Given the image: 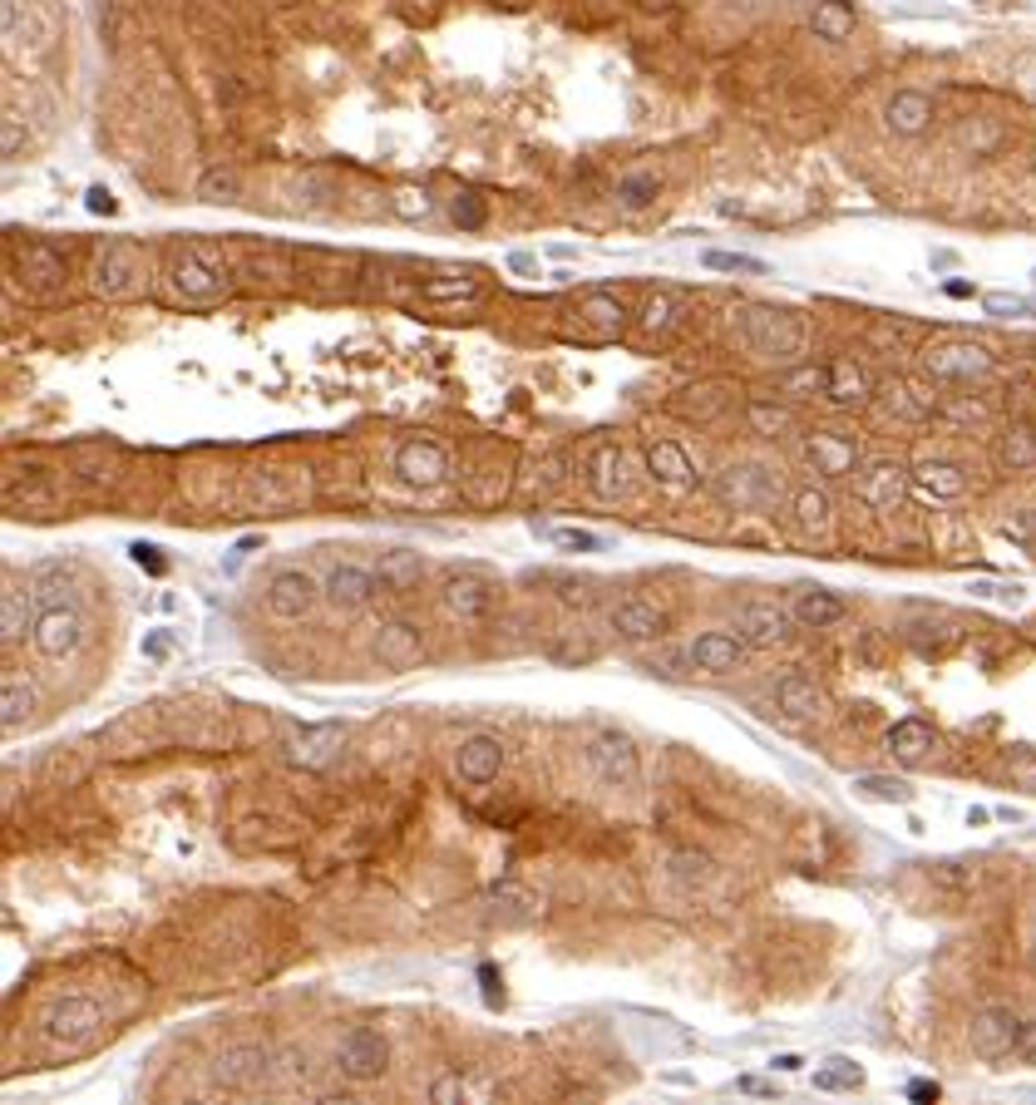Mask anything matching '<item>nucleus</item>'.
Segmentation results:
<instances>
[{
	"mask_svg": "<svg viewBox=\"0 0 1036 1105\" xmlns=\"http://www.w3.org/2000/svg\"><path fill=\"white\" fill-rule=\"evenodd\" d=\"M726 400H731V386H726V380H711V386L686 390V400H676V410H681L686 420H716V414L726 410Z\"/></svg>",
	"mask_w": 1036,
	"mask_h": 1105,
	"instance_id": "nucleus-39",
	"label": "nucleus"
},
{
	"mask_svg": "<svg viewBox=\"0 0 1036 1105\" xmlns=\"http://www.w3.org/2000/svg\"><path fill=\"white\" fill-rule=\"evenodd\" d=\"M790 612H795V627H805V632H824V627H839L844 618H849V602L839 598V592L829 588H795V598H790Z\"/></svg>",
	"mask_w": 1036,
	"mask_h": 1105,
	"instance_id": "nucleus-27",
	"label": "nucleus"
},
{
	"mask_svg": "<svg viewBox=\"0 0 1036 1105\" xmlns=\"http://www.w3.org/2000/svg\"><path fill=\"white\" fill-rule=\"evenodd\" d=\"M430 572V562L420 558L415 548H385L376 558V578H380V588L385 592H410V588H420V578Z\"/></svg>",
	"mask_w": 1036,
	"mask_h": 1105,
	"instance_id": "nucleus-31",
	"label": "nucleus"
},
{
	"mask_svg": "<svg viewBox=\"0 0 1036 1105\" xmlns=\"http://www.w3.org/2000/svg\"><path fill=\"white\" fill-rule=\"evenodd\" d=\"M346 746V720H316V726L292 730L287 740V760L302 765V770H326Z\"/></svg>",
	"mask_w": 1036,
	"mask_h": 1105,
	"instance_id": "nucleus-17",
	"label": "nucleus"
},
{
	"mask_svg": "<svg viewBox=\"0 0 1036 1105\" xmlns=\"http://www.w3.org/2000/svg\"><path fill=\"white\" fill-rule=\"evenodd\" d=\"M1032 962H1036V938H1032Z\"/></svg>",
	"mask_w": 1036,
	"mask_h": 1105,
	"instance_id": "nucleus-64",
	"label": "nucleus"
},
{
	"mask_svg": "<svg viewBox=\"0 0 1036 1105\" xmlns=\"http://www.w3.org/2000/svg\"><path fill=\"white\" fill-rule=\"evenodd\" d=\"M948 296H958V302H962V296H972V286L968 282H948Z\"/></svg>",
	"mask_w": 1036,
	"mask_h": 1105,
	"instance_id": "nucleus-63",
	"label": "nucleus"
},
{
	"mask_svg": "<svg viewBox=\"0 0 1036 1105\" xmlns=\"http://www.w3.org/2000/svg\"><path fill=\"white\" fill-rule=\"evenodd\" d=\"M997 460H1002V470H1012V474H1032L1036 470V430L1032 424H1012V430L1002 434Z\"/></svg>",
	"mask_w": 1036,
	"mask_h": 1105,
	"instance_id": "nucleus-38",
	"label": "nucleus"
},
{
	"mask_svg": "<svg viewBox=\"0 0 1036 1105\" xmlns=\"http://www.w3.org/2000/svg\"><path fill=\"white\" fill-rule=\"evenodd\" d=\"M676 312H681V306H676V296H672V292H657V296H647V306H642L637 326H642L647 336H666V332L676 326Z\"/></svg>",
	"mask_w": 1036,
	"mask_h": 1105,
	"instance_id": "nucleus-45",
	"label": "nucleus"
},
{
	"mask_svg": "<svg viewBox=\"0 0 1036 1105\" xmlns=\"http://www.w3.org/2000/svg\"><path fill=\"white\" fill-rule=\"evenodd\" d=\"M370 656H376L385 672H410V666L425 662V632L405 618H390L376 627V636H370Z\"/></svg>",
	"mask_w": 1036,
	"mask_h": 1105,
	"instance_id": "nucleus-14",
	"label": "nucleus"
},
{
	"mask_svg": "<svg viewBox=\"0 0 1036 1105\" xmlns=\"http://www.w3.org/2000/svg\"><path fill=\"white\" fill-rule=\"evenodd\" d=\"M267 612L272 618H282V622H302V618H311L316 612V602L326 598V588L311 578V572H302V568H282L277 578L267 582Z\"/></svg>",
	"mask_w": 1036,
	"mask_h": 1105,
	"instance_id": "nucleus-12",
	"label": "nucleus"
},
{
	"mask_svg": "<svg viewBox=\"0 0 1036 1105\" xmlns=\"http://www.w3.org/2000/svg\"><path fill=\"white\" fill-rule=\"evenodd\" d=\"M666 869H672V878L686 894H696V888H706L716 878V859L706 854V849H676V854L666 859Z\"/></svg>",
	"mask_w": 1036,
	"mask_h": 1105,
	"instance_id": "nucleus-37",
	"label": "nucleus"
},
{
	"mask_svg": "<svg viewBox=\"0 0 1036 1105\" xmlns=\"http://www.w3.org/2000/svg\"><path fill=\"white\" fill-rule=\"evenodd\" d=\"M272 1071H277V1051L257 1046V1041H242V1046L218 1051L208 1076H213V1086H222V1091H257Z\"/></svg>",
	"mask_w": 1036,
	"mask_h": 1105,
	"instance_id": "nucleus-7",
	"label": "nucleus"
},
{
	"mask_svg": "<svg viewBox=\"0 0 1036 1105\" xmlns=\"http://www.w3.org/2000/svg\"><path fill=\"white\" fill-rule=\"evenodd\" d=\"M588 484L598 498L617 504V498L632 494V464H627V450L622 444H598L588 454Z\"/></svg>",
	"mask_w": 1036,
	"mask_h": 1105,
	"instance_id": "nucleus-25",
	"label": "nucleus"
},
{
	"mask_svg": "<svg viewBox=\"0 0 1036 1105\" xmlns=\"http://www.w3.org/2000/svg\"><path fill=\"white\" fill-rule=\"evenodd\" d=\"M168 286H173L183 302H218V296H228L232 276H228V267H222V257H213V252L183 248L173 262H168Z\"/></svg>",
	"mask_w": 1036,
	"mask_h": 1105,
	"instance_id": "nucleus-6",
	"label": "nucleus"
},
{
	"mask_svg": "<svg viewBox=\"0 0 1036 1105\" xmlns=\"http://www.w3.org/2000/svg\"><path fill=\"white\" fill-rule=\"evenodd\" d=\"M746 424H750V434H760V440H785V434L795 430V410L780 406V400H750Z\"/></svg>",
	"mask_w": 1036,
	"mask_h": 1105,
	"instance_id": "nucleus-36",
	"label": "nucleus"
},
{
	"mask_svg": "<svg viewBox=\"0 0 1036 1105\" xmlns=\"http://www.w3.org/2000/svg\"><path fill=\"white\" fill-rule=\"evenodd\" d=\"M913 494L923 504H958L968 494V470L948 460H928L923 470H913Z\"/></svg>",
	"mask_w": 1036,
	"mask_h": 1105,
	"instance_id": "nucleus-29",
	"label": "nucleus"
},
{
	"mask_svg": "<svg viewBox=\"0 0 1036 1105\" xmlns=\"http://www.w3.org/2000/svg\"><path fill=\"white\" fill-rule=\"evenodd\" d=\"M800 454H805V464L820 480H844V474L859 470V440L844 430H814L805 434V444H800Z\"/></svg>",
	"mask_w": 1036,
	"mask_h": 1105,
	"instance_id": "nucleus-15",
	"label": "nucleus"
},
{
	"mask_svg": "<svg viewBox=\"0 0 1036 1105\" xmlns=\"http://www.w3.org/2000/svg\"><path fill=\"white\" fill-rule=\"evenodd\" d=\"M854 790L869 794V800H884V804H913V785L894 780V775H854Z\"/></svg>",
	"mask_w": 1036,
	"mask_h": 1105,
	"instance_id": "nucleus-42",
	"label": "nucleus"
},
{
	"mask_svg": "<svg viewBox=\"0 0 1036 1105\" xmlns=\"http://www.w3.org/2000/svg\"><path fill=\"white\" fill-rule=\"evenodd\" d=\"M89 212H114V198L104 188H89Z\"/></svg>",
	"mask_w": 1036,
	"mask_h": 1105,
	"instance_id": "nucleus-59",
	"label": "nucleus"
},
{
	"mask_svg": "<svg viewBox=\"0 0 1036 1105\" xmlns=\"http://www.w3.org/2000/svg\"><path fill=\"white\" fill-rule=\"evenodd\" d=\"M647 474L652 484L666 488V494H686L696 488V460L686 454V444L676 440H652L647 444Z\"/></svg>",
	"mask_w": 1036,
	"mask_h": 1105,
	"instance_id": "nucleus-24",
	"label": "nucleus"
},
{
	"mask_svg": "<svg viewBox=\"0 0 1036 1105\" xmlns=\"http://www.w3.org/2000/svg\"><path fill=\"white\" fill-rule=\"evenodd\" d=\"M859 1086H864V1071L844 1056H829L814 1071V1091H859Z\"/></svg>",
	"mask_w": 1036,
	"mask_h": 1105,
	"instance_id": "nucleus-43",
	"label": "nucleus"
},
{
	"mask_svg": "<svg viewBox=\"0 0 1036 1105\" xmlns=\"http://www.w3.org/2000/svg\"><path fill=\"white\" fill-rule=\"evenodd\" d=\"M736 1091H740V1096H780V1086H775V1081H760V1076H740L736 1081Z\"/></svg>",
	"mask_w": 1036,
	"mask_h": 1105,
	"instance_id": "nucleus-55",
	"label": "nucleus"
},
{
	"mask_svg": "<svg viewBox=\"0 0 1036 1105\" xmlns=\"http://www.w3.org/2000/svg\"><path fill=\"white\" fill-rule=\"evenodd\" d=\"M1017 1032H1022V1022L1007 1012V1007H982V1012H972V1022H968V1041H972V1051H977L982 1061L1012 1056V1051H1017Z\"/></svg>",
	"mask_w": 1036,
	"mask_h": 1105,
	"instance_id": "nucleus-19",
	"label": "nucleus"
},
{
	"mask_svg": "<svg viewBox=\"0 0 1036 1105\" xmlns=\"http://www.w3.org/2000/svg\"><path fill=\"white\" fill-rule=\"evenodd\" d=\"M390 470H395V480L405 484V488H440V484H450L454 464H450V450H444L440 440H425V434H415V440H405V444L395 450Z\"/></svg>",
	"mask_w": 1036,
	"mask_h": 1105,
	"instance_id": "nucleus-8",
	"label": "nucleus"
},
{
	"mask_svg": "<svg viewBox=\"0 0 1036 1105\" xmlns=\"http://www.w3.org/2000/svg\"><path fill=\"white\" fill-rule=\"evenodd\" d=\"M479 982H484V1002L499 1007L504 1002V987H499V977H494V967H479Z\"/></svg>",
	"mask_w": 1036,
	"mask_h": 1105,
	"instance_id": "nucleus-57",
	"label": "nucleus"
},
{
	"mask_svg": "<svg viewBox=\"0 0 1036 1105\" xmlns=\"http://www.w3.org/2000/svg\"><path fill=\"white\" fill-rule=\"evenodd\" d=\"M454 770H459L464 785H494L504 770V740L489 736V730H474L454 746Z\"/></svg>",
	"mask_w": 1036,
	"mask_h": 1105,
	"instance_id": "nucleus-23",
	"label": "nucleus"
},
{
	"mask_svg": "<svg viewBox=\"0 0 1036 1105\" xmlns=\"http://www.w3.org/2000/svg\"><path fill=\"white\" fill-rule=\"evenodd\" d=\"M785 494V480L770 464H726L716 474V498L736 514H755V508H775Z\"/></svg>",
	"mask_w": 1036,
	"mask_h": 1105,
	"instance_id": "nucleus-3",
	"label": "nucleus"
},
{
	"mask_svg": "<svg viewBox=\"0 0 1036 1105\" xmlns=\"http://www.w3.org/2000/svg\"><path fill=\"white\" fill-rule=\"evenodd\" d=\"M499 602H504L499 578H489V572H479V568H459L440 582V608L459 622H484Z\"/></svg>",
	"mask_w": 1036,
	"mask_h": 1105,
	"instance_id": "nucleus-5",
	"label": "nucleus"
},
{
	"mask_svg": "<svg viewBox=\"0 0 1036 1105\" xmlns=\"http://www.w3.org/2000/svg\"><path fill=\"white\" fill-rule=\"evenodd\" d=\"M277 1076H282V1086H302L306 1076H311V1061H306V1051H282L277 1056Z\"/></svg>",
	"mask_w": 1036,
	"mask_h": 1105,
	"instance_id": "nucleus-48",
	"label": "nucleus"
},
{
	"mask_svg": "<svg viewBox=\"0 0 1036 1105\" xmlns=\"http://www.w3.org/2000/svg\"><path fill=\"white\" fill-rule=\"evenodd\" d=\"M770 1066H775V1071H800V1066H805V1061H800V1056H790V1051H785V1056H775V1061H770Z\"/></svg>",
	"mask_w": 1036,
	"mask_h": 1105,
	"instance_id": "nucleus-60",
	"label": "nucleus"
},
{
	"mask_svg": "<svg viewBox=\"0 0 1036 1105\" xmlns=\"http://www.w3.org/2000/svg\"><path fill=\"white\" fill-rule=\"evenodd\" d=\"M775 390L780 396H795V400L824 396V390H829V366H790L785 376L775 380Z\"/></svg>",
	"mask_w": 1036,
	"mask_h": 1105,
	"instance_id": "nucleus-41",
	"label": "nucleus"
},
{
	"mask_svg": "<svg viewBox=\"0 0 1036 1105\" xmlns=\"http://www.w3.org/2000/svg\"><path fill=\"white\" fill-rule=\"evenodd\" d=\"M795 627V612L780 608L775 598H750L736 608V632L746 636L750 646H780Z\"/></svg>",
	"mask_w": 1036,
	"mask_h": 1105,
	"instance_id": "nucleus-16",
	"label": "nucleus"
},
{
	"mask_svg": "<svg viewBox=\"0 0 1036 1105\" xmlns=\"http://www.w3.org/2000/svg\"><path fill=\"white\" fill-rule=\"evenodd\" d=\"M859 30V10L854 0H814L810 6V35L824 45H849Z\"/></svg>",
	"mask_w": 1036,
	"mask_h": 1105,
	"instance_id": "nucleus-30",
	"label": "nucleus"
},
{
	"mask_svg": "<svg viewBox=\"0 0 1036 1105\" xmlns=\"http://www.w3.org/2000/svg\"><path fill=\"white\" fill-rule=\"evenodd\" d=\"M30 642H35V652L45 656V662H65V656H74L84 646V618L70 602H50V608H40V618L30 622Z\"/></svg>",
	"mask_w": 1036,
	"mask_h": 1105,
	"instance_id": "nucleus-10",
	"label": "nucleus"
},
{
	"mask_svg": "<svg viewBox=\"0 0 1036 1105\" xmlns=\"http://www.w3.org/2000/svg\"><path fill=\"white\" fill-rule=\"evenodd\" d=\"M144 652H148V656H163V652H168V636H154V642H148Z\"/></svg>",
	"mask_w": 1036,
	"mask_h": 1105,
	"instance_id": "nucleus-62",
	"label": "nucleus"
},
{
	"mask_svg": "<svg viewBox=\"0 0 1036 1105\" xmlns=\"http://www.w3.org/2000/svg\"><path fill=\"white\" fill-rule=\"evenodd\" d=\"M553 656H558V662H592V656H598V646L583 642V636H578V642L568 636L563 646H553Z\"/></svg>",
	"mask_w": 1036,
	"mask_h": 1105,
	"instance_id": "nucleus-52",
	"label": "nucleus"
},
{
	"mask_svg": "<svg viewBox=\"0 0 1036 1105\" xmlns=\"http://www.w3.org/2000/svg\"><path fill=\"white\" fill-rule=\"evenodd\" d=\"M25 618H30V592L20 598L15 582H6V608H0V636H6V646H15L25 636Z\"/></svg>",
	"mask_w": 1036,
	"mask_h": 1105,
	"instance_id": "nucleus-44",
	"label": "nucleus"
},
{
	"mask_svg": "<svg viewBox=\"0 0 1036 1105\" xmlns=\"http://www.w3.org/2000/svg\"><path fill=\"white\" fill-rule=\"evenodd\" d=\"M874 396V380H869V370L859 366L854 356H839V360H829V390H824V400H834V406H864V400Z\"/></svg>",
	"mask_w": 1036,
	"mask_h": 1105,
	"instance_id": "nucleus-32",
	"label": "nucleus"
},
{
	"mask_svg": "<svg viewBox=\"0 0 1036 1105\" xmlns=\"http://www.w3.org/2000/svg\"><path fill=\"white\" fill-rule=\"evenodd\" d=\"M1002 534L1012 544H1036V508H1017V514L1002 518Z\"/></svg>",
	"mask_w": 1036,
	"mask_h": 1105,
	"instance_id": "nucleus-47",
	"label": "nucleus"
},
{
	"mask_svg": "<svg viewBox=\"0 0 1036 1105\" xmlns=\"http://www.w3.org/2000/svg\"><path fill=\"white\" fill-rule=\"evenodd\" d=\"M35 706H40V696H35V686H30L25 676L10 672L6 682H0V726H6V730L25 726V720L35 716Z\"/></svg>",
	"mask_w": 1036,
	"mask_h": 1105,
	"instance_id": "nucleus-35",
	"label": "nucleus"
},
{
	"mask_svg": "<svg viewBox=\"0 0 1036 1105\" xmlns=\"http://www.w3.org/2000/svg\"><path fill=\"white\" fill-rule=\"evenodd\" d=\"M430 1101L435 1105H454V1101H464V1081H459V1071H444V1076L430 1086Z\"/></svg>",
	"mask_w": 1036,
	"mask_h": 1105,
	"instance_id": "nucleus-49",
	"label": "nucleus"
},
{
	"mask_svg": "<svg viewBox=\"0 0 1036 1105\" xmlns=\"http://www.w3.org/2000/svg\"><path fill=\"white\" fill-rule=\"evenodd\" d=\"M94 296H129L144 286V252L134 242H104L89 267Z\"/></svg>",
	"mask_w": 1036,
	"mask_h": 1105,
	"instance_id": "nucleus-9",
	"label": "nucleus"
},
{
	"mask_svg": "<svg viewBox=\"0 0 1036 1105\" xmlns=\"http://www.w3.org/2000/svg\"><path fill=\"white\" fill-rule=\"evenodd\" d=\"M908 1096H913V1101H938V1096H943V1086H938V1081H913V1086H908Z\"/></svg>",
	"mask_w": 1036,
	"mask_h": 1105,
	"instance_id": "nucleus-58",
	"label": "nucleus"
},
{
	"mask_svg": "<svg viewBox=\"0 0 1036 1105\" xmlns=\"http://www.w3.org/2000/svg\"><path fill=\"white\" fill-rule=\"evenodd\" d=\"M706 267H721V272H765L760 262H750V257H731V252H706Z\"/></svg>",
	"mask_w": 1036,
	"mask_h": 1105,
	"instance_id": "nucleus-50",
	"label": "nucleus"
},
{
	"mask_svg": "<svg viewBox=\"0 0 1036 1105\" xmlns=\"http://www.w3.org/2000/svg\"><path fill=\"white\" fill-rule=\"evenodd\" d=\"M607 627L622 636L627 646H647V642H662L666 627H672V618L657 608L652 598H622L617 608L607 612Z\"/></svg>",
	"mask_w": 1036,
	"mask_h": 1105,
	"instance_id": "nucleus-18",
	"label": "nucleus"
},
{
	"mask_svg": "<svg viewBox=\"0 0 1036 1105\" xmlns=\"http://www.w3.org/2000/svg\"><path fill=\"white\" fill-rule=\"evenodd\" d=\"M548 538H553L558 548H568V552H598L602 548V538L588 534V528H548Z\"/></svg>",
	"mask_w": 1036,
	"mask_h": 1105,
	"instance_id": "nucleus-46",
	"label": "nucleus"
},
{
	"mask_svg": "<svg viewBox=\"0 0 1036 1105\" xmlns=\"http://www.w3.org/2000/svg\"><path fill=\"white\" fill-rule=\"evenodd\" d=\"M923 370L933 380H953V386H968V380H982L992 370L987 346L977 341H938L923 350Z\"/></svg>",
	"mask_w": 1036,
	"mask_h": 1105,
	"instance_id": "nucleus-13",
	"label": "nucleus"
},
{
	"mask_svg": "<svg viewBox=\"0 0 1036 1105\" xmlns=\"http://www.w3.org/2000/svg\"><path fill=\"white\" fill-rule=\"evenodd\" d=\"M933 119H938V104L923 90H894L884 99V129L898 138H923L933 129Z\"/></svg>",
	"mask_w": 1036,
	"mask_h": 1105,
	"instance_id": "nucleus-22",
	"label": "nucleus"
},
{
	"mask_svg": "<svg viewBox=\"0 0 1036 1105\" xmlns=\"http://www.w3.org/2000/svg\"><path fill=\"white\" fill-rule=\"evenodd\" d=\"M740 336H746V346L765 360H795L810 341L805 322L790 312H775V306H746V312H740Z\"/></svg>",
	"mask_w": 1036,
	"mask_h": 1105,
	"instance_id": "nucleus-1",
	"label": "nucleus"
},
{
	"mask_svg": "<svg viewBox=\"0 0 1036 1105\" xmlns=\"http://www.w3.org/2000/svg\"><path fill=\"white\" fill-rule=\"evenodd\" d=\"M746 652H750V642L740 632H701L691 646H686V656H691L696 672H716V676L736 672V666L746 662Z\"/></svg>",
	"mask_w": 1036,
	"mask_h": 1105,
	"instance_id": "nucleus-26",
	"label": "nucleus"
},
{
	"mask_svg": "<svg viewBox=\"0 0 1036 1105\" xmlns=\"http://www.w3.org/2000/svg\"><path fill=\"white\" fill-rule=\"evenodd\" d=\"M775 706L785 711L790 720H810V716H820L824 696H820V686H814L810 676L785 672V676H780V686H775Z\"/></svg>",
	"mask_w": 1036,
	"mask_h": 1105,
	"instance_id": "nucleus-34",
	"label": "nucleus"
},
{
	"mask_svg": "<svg viewBox=\"0 0 1036 1105\" xmlns=\"http://www.w3.org/2000/svg\"><path fill=\"white\" fill-rule=\"evenodd\" d=\"M972 592H977V598H992V602H1017L1022 598L1017 582H1012V588L1007 582H972Z\"/></svg>",
	"mask_w": 1036,
	"mask_h": 1105,
	"instance_id": "nucleus-54",
	"label": "nucleus"
},
{
	"mask_svg": "<svg viewBox=\"0 0 1036 1105\" xmlns=\"http://www.w3.org/2000/svg\"><path fill=\"white\" fill-rule=\"evenodd\" d=\"M583 765H588L592 775H598L602 785H612V790H632V785L642 780V756H637V746H632V736H627V730H617V726L588 730V740H583Z\"/></svg>",
	"mask_w": 1036,
	"mask_h": 1105,
	"instance_id": "nucleus-2",
	"label": "nucleus"
},
{
	"mask_svg": "<svg viewBox=\"0 0 1036 1105\" xmlns=\"http://www.w3.org/2000/svg\"><path fill=\"white\" fill-rule=\"evenodd\" d=\"M583 316H588V326H598V336H617L622 326H627V306L612 292H592L583 302Z\"/></svg>",
	"mask_w": 1036,
	"mask_h": 1105,
	"instance_id": "nucleus-40",
	"label": "nucleus"
},
{
	"mask_svg": "<svg viewBox=\"0 0 1036 1105\" xmlns=\"http://www.w3.org/2000/svg\"><path fill=\"white\" fill-rule=\"evenodd\" d=\"M982 306H987L992 316H1022V312H1027V302H1022V296H1007V292H992Z\"/></svg>",
	"mask_w": 1036,
	"mask_h": 1105,
	"instance_id": "nucleus-53",
	"label": "nucleus"
},
{
	"mask_svg": "<svg viewBox=\"0 0 1036 1105\" xmlns=\"http://www.w3.org/2000/svg\"><path fill=\"white\" fill-rule=\"evenodd\" d=\"M933 750H938V730L923 716H903L888 726V756L898 765H923L933 760Z\"/></svg>",
	"mask_w": 1036,
	"mask_h": 1105,
	"instance_id": "nucleus-28",
	"label": "nucleus"
},
{
	"mask_svg": "<svg viewBox=\"0 0 1036 1105\" xmlns=\"http://www.w3.org/2000/svg\"><path fill=\"white\" fill-rule=\"evenodd\" d=\"M903 494H913V474L903 464H869L859 474V484H854V498L864 508H874V514H894L903 504Z\"/></svg>",
	"mask_w": 1036,
	"mask_h": 1105,
	"instance_id": "nucleus-21",
	"label": "nucleus"
},
{
	"mask_svg": "<svg viewBox=\"0 0 1036 1105\" xmlns=\"http://www.w3.org/2000/svg\"><path fill=\"white\" fill-rule=\"evenodd\" d=\"M790 514H795L800 534H810V538H824L834 528L829 494H824V488H814V484H805V488H795V494H790Z\"/></svg>",
	"mask_w": 1036,
	"mask_h": 1105,
	"instance_id": "nucleus-33",
	"label": "nucleus"
},
{
	"mask_svg": "<svg viewBox=\"0 0 1036 1105\" xmlns=\"http://www.w3.org/2000/svg\"><path fill=\"white\" fill-rule=\"evenodd\" d=\"M1017 1061L1036 1066V1022H1022V1032H1017Z\"/></svg>",
	"mask_w": 1036,
	"mask_h": 1105,
	"instance_id": "nucleus-56",
	"label": "nucleus"
},
{
	"mask_svg": "<svg viewBox=\"0 0 1036 1105\" xmlns=\"http://www.w3.org/2000/svg\"><path fill=\"white\" fill-rule=\"evenodd\" d=\"M321 588H326V602H331L336 612H361L385 592L380 588V578H376V568H361V562H341V568H331Z\"/></svg>",
	"mask_w": 1036,
	"mask_h": 1105,
	"instance_id": "nucleus-20",
	"label": "nucleus"
},
{
	"mask_svg": "<svg viewBox=\"0 0 1036 1105\" xmlns=\"http://www.w3.org/2000/svg\"><path fill=\"white\" fill-rule=\"evenodd\" d=\"M104 1032V1007L94 997H60L45 1017H40V1036L55 1051H80Z\"/></svg>",
	"mask_w": 1036,
	"mask_h": 1105,
	"instance_id": "nucleus-4",
	"label": "nucleus"
},
{
	"mask_svg": "<svg viewBox=\"0 0 1036 1105\" xmlns=\"http://www.w3.org/2000/svg\"><path fill=\"white\" fill-rule=\"evenodd\" d=\"M336 1071L346 1081H380L390 1071V1041L376 1027H351L336 1041Z\"/></svg>",
	"mask_w": 1036,
	"mask_h": 1105,
	"instance_id": "nucleus-11",
	"label": "nucleus"
},
{
	"mask_svg": "<svg viewBox=\"0 0 1036 1105\" xmlns=\"http://www.w3.org/2000/svg\"><path fill=\"white\" fill-rule=\"evenodd\" d=\"M987 820H992V810H982V804H972V810H968V824H972V829H982Z\"/></svg>",
	"mask_w": 1036,
	"mask_h": 1105,
	"instance_id": "nucleus-61",
	"label": "nucleus"
},
{
	"mask_svg": "<svg viewBox=\"0 0 1036 1105\" xmlns=\"http://www.w3.org/2000/svg\"><path fill=\"white\" fill-rule=\"evenodd\" d=\"M129 558L139 562V568H148V572H163L168 568L163 548H154V544H129Z\"/></svg>",
	"mask_w": 1036,
	"mask_h": 1105,
	"instance_id": "nucleus-51",
	"label": "nucleus"
}]
</instances>
